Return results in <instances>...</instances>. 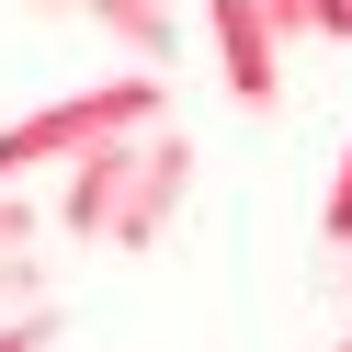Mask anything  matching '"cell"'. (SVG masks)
<instances>
[{
  "label": "cell",
  "instance_id": "obj_1",
  "mask_svg": "<svg viewBox=\"0 0 352 352\" xmlns=\"http://www.w3.org/2000/svg\"><path fill=\"white\" fill-rule=\"evenodd\" d=\"M182 193H193V137H182V125H148V137H114V148H91V160L69 170L57 228H69L80 250H125V261H137V250L170 239Z\"/></svg>",
  "mask_w": 352,
  "mask_h": 352
},
{
  "label": "cell",
  "instance_id": "obj_2",
  "mask_svg": "<svg viewBox=\"0 0 352 352\" xmlns=\"http://www.w3.org/2000/svg\"><path fill=\"white\" fill-rule=\"evenodd\" d=\"M148 125H170V80H148V69H125V80H80V91L34 102L23 125H0V193H23V170H80L91 148L148 137Z\"/></svg>",
  "mask_w": 352,
  "mask_h": 352
},
{
  "label": "cell",
  "instance_id": "obj_3",
  "mask_svg": "<svg viewBox=\"0 0 352 352\" xmlns=\"http://www.w3.org/2000/svg\"><path fill=\"white\" fill-rule=\"evenodd\" d=\"M216 69H228V102L239 114H273L284 102V34L261 23V0H216Z\"/></svg>",
  "mask_w": 352,
  "mask_h": 352
},
{
  "label": "cell",
  "instance_id": "obj_4",
  "mask_svg": "<svg viewBox=\"0 0 352 352\" xmlns=\"http://www.w3.org/2000/svg\"><path fill=\"white\" fill-rule=\"evenodd\" d=\"M34 12L125 46V69H170V46H182V12H170V0H34Z\"/></svg>",
  "mask_w": 352,
  "mask_h": 352
},
{
  "label": "cell",
  "instance_id": "obj_5",
  "mask_svg": "<svg viewBox=\"0 0 352 352\" xmlns=\"http://www.w3.org/2000/svg\"><path fill=\"white\" fill-rule=\"evenodd\" d=\"M34 239H46L34 193H0V307H12V318L46 307V261H34Z\"/></svg>",
  "mask_w": 352,
  "mask_h": 352
},
{
  "label": "cell",
  "instance_id": "obj_6",
  "mask_svg": "<svg viewBox=\"0 0 352 352\" xmlns=\"http://www.w3.org/2000/svg\"><path fill=\"white\" fill-rule=\"evenodd\" d=\"M273 34H307V46H352V0H261Z\"/></svg>",
  "mask_w": 352,
  "mask_h": 352
},
{
  "label": "cell",
  "instance_id": "obj_7",
  "mask_svg": "<svg viewBox=\"0 0 352 352\" xmlns=\"http://www.w3.org/2000/svg\"><path fill=\"white\" fill-rule=\"evenodd\" d=\"M318 239H329V250H352V137H341V160H329V193H318Z\"/></svg>",
  "mask_w": 352,
  "mask_h": 352
},
{
  "label": "cell",
  "instance_id": "obj_8",
  "mask_svg": "<svg viewBox=\"0 0 352 352\" xmlns=\"http://www.w3.org/2000/svg\"><path fill=\"white\" fill-rule=\"evenodd\" d=\"M57 341V307H23V318H0V352H46Z\"/></svg>",
  "mask_w": 352,
  "mask_h": 352
},
{
  "label": "cell",
  "instance_id": "obj_9",
  "mask_svg": "<svg viewBox=\"0 0 352 352\" xmlns=\"http://www.w3.org/2000/svg\"><path fill=\"white\" fill-rule=\"evenodd\" d=\"M341 352H352V341H341Z\"/></svg>",
  "mask_w": 352,
  "mask_h": 352
}]
</instances>
